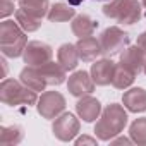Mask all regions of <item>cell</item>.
<instances>
[{"label":"cell","mask_w":146,"mask_h":146,"mask_svg":"<svg viewBox=\"0 0 146 146\" xmlns=\"http://www.w3.org/2000/svg\"><path fill=\"white\" fill-rule=\"evenodd\" d=\"M127 112L119 103H110L102 110V117L95 125V134L102 141H112L127 125Z\"/></svg>","instance_id":"1"},{"label":"cell","mask_w":146,"mask_h":146,"mask_svg":"<svg viewBox=\"0 0 146 146\" xmlns=\"http://www.w3.org/2000/svg\"><path fill=\"white\" fill-rule=\"evenodd\" d=\"M28 36L17 21H4L0 24V50L5 57H21L26 50Z\"/></svg>","instance_id":"2"},{"label":"cell","mask_w":146,"mask_h":146,"mask_svg":"<svg viewBox=\"0 0 146 146\" xmlns=\"http://www.w3.org/2000/svg\"><path fill=\"white\" fill-rule=\"evenodd\" d=\"M0 102L9 107H17V105L31 107L38 103V95L35 90L28 88L21 81L4 79L2 84H0Z\"/></svg>","instance_id":"3"},{"label":"cell","mask_w":146,"mask_h":146,"mask_svg":"<svg viewBox=\"0 0 146 146\" xmlns=\"http://www.w3.org/2000/svg\"><path fill=\"white\" fill-rule=\"evenodd\" d=\"M103 14L122 24H134L141 19V4L137 0H110L103 5Z\"/></svg>","instance_id":"4"},{"label":"cell","mask_w":146,"mask_h":146,"mask_svg":"<svg viewBox=\"0 0 146 146\" xmlns=\"http://www.w3.org/2000/svg\"><path fill=\"white\" fill-rule=\"evenodd\" d=\"M100 45H102V55L110 58L124 52L129 46V35L124 29H120L119 26H110L102 33Z\"/></svg>","instance_id":"5"},{"label":"cell","mask_w":146,"mask_h":146,"mask_svg":"<svg viewBox=\"0 0 146 146\" xmlns=\"http://www.w3.org/2000/svg\"><path fill=\"white\" fill-rule=\"evenodd\" d=\"M36 108L43 119H57L65 110V98L58 91H45L38 98Z\"/></svg>","instance_id":"6"},{"label":"cell","mask_w":146,"mask_h":146,"mask_svg":"<svg viewBox=\"0 0 146 146\" xmlns=\"http://www.w3.org/2000/svg\"><path fill=\"white\" fill-rule=\"evenodd\" d=\"M52 131H53V136L64 143L67 141H72L78 132H79V120L74 113L70 112H64L60 113L55 120H53V125H52Z\"/></svg>","instance_id":"7"},{"label":"cell","mask_w":146,"mask_h":146,"mask_svg":"<svg viewBox=\"0 0 146 146\" xmlns=\"http://www.w3.org/2000/svg\"><path fill=\"white\" fill-rule=\"evenodd\" d=\"M52 55H53V50L50 45L43 43V41H29L26 45V50L23 53V58L28 65H35V67H40L43 64H46L48 60H52Z\"/></svg>","instance_id":"8"},{"label":"cell","mask_w":146,"mask_h":146,"mask_svg":"<svg viewBox=\"0 0 146 146\" xmlns=\"http://www.w3.org/2000/svg\"><path fill=\"white\" fill-rule=\"evenodd\" d=\"M67 90L72 96L81 98L86 95H91L95 90V81L91 78V72L86 70H76L67 81Z\"/></svg>","instance_id":"9"},{"label":"cell","mask_w":146,"mask_h":146,"mask_svg":"<svg viewBox=\"0 0 146 146\" xmlns=\"http://www.w3.org/2000/svg\"><path fill=\"white\" fill-rule=\"evenodd\" d=\"M120 64L125 65L127 69H131L134 74H139L144 69V64H146V52L137 43L132 46H127L120 53Z\"/></svg>","instance_id":"10"},{"label":"cell","mask_w":146,"mask_h":146,"mask_svg":"<svg viewBox=\"0 0 146 146\" xmlns=\"http://www.w3.org/2000/svg\"><path fill=\"white\" fill-rule=\"evenodd\" d=\"M113 72H115V64L108 57H105L102 60H96L91 65V78H93L95 84H98V86L110 84L112 79H113Z\"/></svg>","instance_id":"11"},{"label":"cell","mask_w":146,"mask_h":146,"mask_svg":"<svg viewBox=\"0 0 146 146\" xmlns=\"http://www.w3.org/2000/svg\"><path fill=\"white\" fill-rule=\"evenodd\" d=\"M76 112L84 122L90 124V122H95L102 115V103L96 98L86 95V96H81L79 102L76 103Z\"/></svg>","instance_id":"12"},{"label":"cell","mask_w":146,"mask_h":146,"mask_svg":"<svg viewBox=\"0 0 146 146\" xmlns=\"http://www.w3.org/2000/svg\"><path fill=\"white\" fill-rule=\"evenodd\" d=\"M124 107L132 113L146 112V90L144 88H131L122 95Z\"/></svg>","instance_id":"13"},{"label":"cell","mask_w":146,"mask_h":146,"mask_svg":"<svg viewBox=\"0 0 146 146\" xmlns=\"http://www.w3.org/2000/svg\"><path fill=\"white\" fill-rule=\"evenodd\" d=\"M38 69H40L41 76L45 78V81H46L48 86H58V84H62V83L65 81V72H67V70L64 69V65H62L58 60H57V62L48 60L46 64L40 65Z\"/></svg>","instance_id":"14"},{"label":"cell","mask_w":146,"mask_h":146,"mask_svg":"<svg viewBox=\"0 0 146 146\" xmlns=\"http://www.w3.org/2000/svg\"><path fill=\"white\" fill-rule=\"evenodd\" d=\"M78 52H79V58L83 62H93L102 55V45L100 40L93 38V36H86V38H79V41L76 43Z\"/></svg>","instance_id":"15"},{"label":"cell","mask_w":146,"mask_h":146,"mask_svg":"<svg viewBox=\"0 0 146 146\" xmlns=\"http://www.w3.org/2000/svg\"><path fill=\"white\" fill-rule=\"evenodd\" d=\"M19 79L23 84H26L28 88L35 90V91H45V88L48 86L45 78L41 76V72L38 67L35 65H28L21 70V74H19Z\"/></svg>","instance_id":"16"},{"label":"cell","mask_w":146,"mask_h":146,"mask_svg":"<svg viewBox=\"0 0 146 146\" xmlns=\"http://www.w3.org/2000/svg\"><path fill=\"white\" fill-rule=\"evenodd\" d=\"M57 60L64 65L65 70H74L78 67V62H79L78 46L72 43H64L57 52Z\"/></svg>","instance_id":"17"},{"label":"cell","mask_w":146,"mask_h":146,"mask_svg":"<svg viewBox=\"0 0 146 146\" xmlns=\"http://www.w3.org/2000/svg\"><path fill=\"white\" fill-rule=\"evenodd\" d=\"M70 28H72V33L78 38H86V36H91L95 33V29L98 28V23L93 21L88 14H78L72 19Z\"/></svg>","instance_id":"18"},{"label":"cell","mask_w":146,"mask_h":146,"mask_svg":"<svg viewBox=\"0 0 146 146\" xmlns=\"http://www.w3.org/2000/svg\"><path fill=\"white\" fill-rule=\"evenodd\" d=\"M24 137V129L21 125H2L0 127V146L19 144Z\"/></svg>","instance_id":"19"},{"label":"cell","mask_w":146,"mask_h":146,"mask_svg":"<svg viewBox=\"0 0 146 146\" xmlns=\"http://www.w3.org/2000/svg\"><path fill=\"white\" fill-rule=\"evenodd\" d=\"M134 78H136V74H134L131 69H127L125 65L119 64V65H115L112 86L117 88V90H127V88L134 83Z\"/></svg>","instance_id":"20"},{"label":"cell","mask_w":146,"mask_h":146,"mask_svg":"<svg viewBox=\"0 0 146 146\" xmlns=\"http://www.w3.org/2000/svg\"><path fill=\"white\" fill-rule=\"evenodd\" d=\"M46 17L50 23H65L76 17V9H72L70 5H65V4H53L50 5Z\"/></svg>","instance_id":"21"},{"label":"cell","mask_w":146,"mask_h":146,"mask_svg":"<svg viewBox=\"0 0 146 146\" xmlns=\"http://www.w3.org/2000/svg\"><path fill=\"white\" fill-rule=\"evenodd\" d=\"M19 7L24 9L28 14L40 17V19L48 16V11H50L48 0H19Z\"/></svg>","instance_id":"22"},{"label":"cell","mask_w":146,"mask_h":146,"mask_svg":"<svg viewBox=\"0 0 146 146\" xmlns=\"http://www.w3.org/2000/svg\"><path fill=\"white\" fill-rule=\"evenodd\" d=\"M16 21H17V24H19L26 33H33V31L40 29V26H41V19H40V17H35V16H31V14H28L24 9L16 11Z\"/></svg>","instance_id":"23"},{"label":"cell","mask_w":146,"mask_h":146,"mask_svg":"<svg viewBox=\"0 0 146 146\" xmlns=\"http://www.w3.org/2000/svg\"><path fill=\"white\" fill-rule=\"evenodd\" d=\"M129 134L132 143L136 144H146V117L136 119L131 127H129Z\"/></svg>","instance_id":"24"},{"label":"cell","mask_w":146,"mask_h":146,"mask_svg":"<svg viewBox=\"0 0 146 146\" xmlns=\"http://www.w3.org/2000/svg\"><path fill=\"white\" fill-rule=\"evenodd\" d=\"M14 14V0H0V17Z\"/></svg>","instance_id":"25"},{"label":"cell","mask_w":146,"mask_h":146,"mask_svg":"<svg viewBox=\"0 0 146 146\" xmlns=\"http://www.w3.org/2000/svg\"><path fill=\"white\" fill-rule=\"evenodd\" d=\"M76 144H96V139L90 137V136H83V137L76 139Z\"/></svg>","instance_id":"26"},{"label":"cell","mask_w":146,"mask_h":146,"mask_svg":"<svg viewBox=\"0 0 146 146\" xmlns=\"http://www.w3.org/2000/svg\"><path fill=\"white\" fill-rule=\"evenodd\" d=\"M137 45L146 52V31H144V33H141V35L137 36Z\"/></svg>","instance_id":"27"},{"label":"cell","mask_w":146,"mask_h":146,"mask_svg":"<svg viewBox=\"0 0 146 146\" xmlns=\"http://www.w3.org/2000/svg\"><path fill=\"white\" fill-rule=\"evenodd\" d=\"M112 143L113 144H131L132 143V139H127V137H119V139H112Z\"/></svg>","instance_id":"28"},{"label":"cell","mask_w":146,"mask_h":146,"mask_svg":"<svg viewBox=\"0 0 146 146\" xmlns=\"http://www.w3.org/2000/svg\"><path fill=\"white\" fill-rule=\"evenodd\" d=\"M69 4L70 5H79V4H83V0H69Z\"/></svg>","instance_id":"29"},{"label":"cell","mask_w":146,"mask_h":146,"mask_svg":"<svg viewBox=\"0 0 146 146\" xmlns=\"http://www.w3.org/2000/svg\"><path fill=\"white\" fill-rule=\"evenodd\" d=\"M141 4H143V5H144V7H146V0H143V2H141Z\"/></svg>","instance_id":"30"},{"label":"cell","mask_w":146,"mask_h":146,"mask_svg":"<svg viewBox=\"0 0 146 146\" xmlns=\"http://www.w3.org/2000/svg\"><path fill=\"white\" fill-rule=\"evenodd\" d=\"M96 2H108V0H96Z\"/></svg>","instance_id":"31"},{"label":"cell","mask_w":146,"mask_h":146,"mask_svg":"<svg viewBox=\"0 0 146 146\" xmlns=\"http://www.w3.org/2000/svg\"><path fill=\"white\" fill-rule=\"evenodd\" d=\"M143 70H144V74H146V64H144V69H143Z\"/></svg>","instance_id":"32"}]
</instances>
